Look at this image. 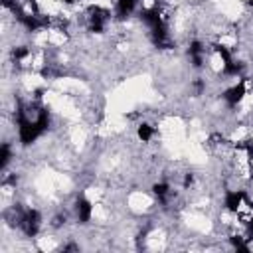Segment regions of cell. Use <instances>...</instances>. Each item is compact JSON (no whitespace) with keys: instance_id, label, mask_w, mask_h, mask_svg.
Instances as JSON below:
<instances>
[{"instance_id":"cell-1","label":"cell","mask_w":253,"mask_h":253,"mask_svg":"<svg viewBox=\"0 0 253 253\" xmlns=\"http://www.w3.org/2000/svg\"><path fill=\"white\" fill-rule=\"evenodd\" d=\"M40 223H42V215H40V211L34 210V208L24 210L22 215L18 217V225H20V229H22L28 237H34V235L38 233Z\"/></svg>"},{"instance_id":"cell-2","label":"cell","mask_w":253,"mask_h":253,"mask_svg":"<svg viewBox=\"0 0 253 253\" xmlns=\"http://www.w3.org/2000/svg\"><path fill=\"white\" fill-rule=\"evenodd\" d=\"M109 18V12L99 8V6H91L89 8V26L93 32H103L105 28V22Z\"/></svg>"},{"instance_id":"cell-3","label":"cell","mask_w":253,"mask_h":253,"mask_svg":"<svg viewBox=\"0 0 253 253\" xmlns=\"http://www.w3.org/2000/svg\"><path fill=\"white\" fill-rule=\"evenodd\" d=\"M245 93H247L245 81H239V83H235L233 87H229V89L223 93V99H225V103H227L229 107H235L237 103H241V99L245 97Z\"/></svg>"},{"instance_id":"cell-4","label":"cell","mask_w":253,"mask_h":253,"mask_svg":"<svg viewBox=\"0 0 253 253\" xmlns=\"http://www.w3.org/2000/svg\"><path fill=\"white\" fill-rule=\"evenodd\" d=\"M75 213H77L79 223H87V221L91 219V215H93V206H91V202H89L87 198L79 196V198L75 200Z\"/></svg>"},{"instance_id":"cell-5","label":"cell","mask_w":253,"mask_h":253,"mask_svg":"<svg viewBox=\"0 0 253 253\" xmlns=\"http://www.w3.org/2000/svg\"><path fill=\"white\" fill-rule=\"evenodd\" d=\"M243 200H245V194H243L241 190H229V192L225 194L223 204H225V208H227L229 211H237V210L241 208Z\"/></svg>"},{"instance_id":"cell-6","label":"cell","mask_w":253,"mask_h":253,"mask_svg":"<svg viewBox=\"0 0 253 253\" xmlns=\"http://www.w3.org/2000/svg\"><path fill=\"white\" fill-rule=\"evenodd\" d=\"M188 55H190L194 67H202V63H204V45H202V42H198V40L192 42L190 47H188Z\"/></svg>"},{"instance_id":"cell-7","label":"cell","mask_w":253,"mask_h":253,"mask_svg":"<svg viewBox=\"0 0 253 253\" xmlns=\"http://www.w3.org/2000/svg\"><path fill=\"white\" fill-rule=\"evenodd\" d=\"M134 6H136V0H117V14L125 18L134 10Z\"/></svg>"},{"instance_id":"cell-8","label":"cell","mask_w":253,"mask_h":253,"mask_svg":"<svg viewBox=\"0 0 253 253\" xmlns=\"http://www.w3.org/2000/svg\"><path fill=\"white\" fill-rule=\"evenodd\" d=\"M152 126L150 125H146V123H142V125H138V128H136V134H138V138L142 140V142H148L150 138H152Z\"/></svg>"},{"instance_id":"cell-9","label":"cell","mask_w":253,"mask_h":253,"mask_svg":"<svg viewBox=\"0 0 253 253\" xmlns=\"http://www.w3.org/2000/svg\"><path fill=\"white\" fill-rule=\"evenodd\" d=\"M152 192H154V196H156L160 202H164L166 196H168V192H170V186L164 184V182H160V184H154V186H152Z\"/></svg>"},{"instance_id":"cell-10","label":"cell","mask_w":253,"mask_h":253,"mask_svg":"<svg viewBox=\"0 0 253 253\" xmlns=\"http://www.w3.org/2000/svg\"><path fill=\"white\" fill-rule=\"evenodd\" d=\"M221 71H223V75H237V73H241V65H239V63H235V61L231 59V61L223 63Z\"/></svg>"},{"instance_id":"cell-11","label":"cell","mask_w":253,"mask_h":253,"mask_svg":"<svg viewBox=\"0 0 253 253\" xmlns=\"http://www.w3.org/2000/svg\"><path fill=\"white\" fill-rule=\"evenodd\" d=\"M245 239H247V237H241V235H233V237H229L231 245H233L237 251H249V245H247Z\"/></svg>"},{"instance_id":"cell-12","label":"cell","mask_w":253,"mask_h":253,"mask_svg":"<svg viewBox=\"0 0 253 253\" xmlns=\"http://www.w3.org/2000/svg\"><path fill=\"white\" fill-rule=\"evenodd\" d=\"M10 144L8 142H4L2 146H0V168H6V164L10 162Z\"/></svg>"},{"instance_id":"cell-13","label":"cell","mask_w":253,"mask_h":253,"mask_svg":"<svg viewBox=\"0 0 253 253\" xmlns=\"http://www.w3.org/2000/svg\"><path fill=\"white\" fill-rule=\"evenodd\" d=\"M28 55H30V49H28L26 45H18V47H14V49H12V59H16V61L26 59Z\"/></svg>"},{"instance_id":"cell-14","label":"cell","mask_w":253,"mask_h":253,"mask_svg":"<svg viewBox=\"0 0 253 253\" xmlns=\"http://www.w3.org/2000/svg\"><path fill=\"white\" fill-rule=\"evenodd\" d=\"M245 231H247V239H253V217L247 219V223H245Z\"/></svg>"},{"instance_id":"cell-15","label":"cell","mask_w":253,"mask_h":253,"mask_svg":"<svg viewBox=\"0 0 253 253\" xmlns=\"http://www.w3.org/2000/svg\"><path fill=\"white\" fill-rule=\"evenodd\" d=\"M61 2H63V4H75L77 0H61Z\"/></svg>"}]
</instances>
